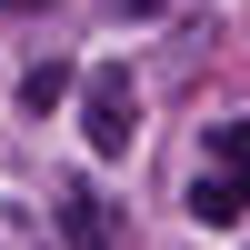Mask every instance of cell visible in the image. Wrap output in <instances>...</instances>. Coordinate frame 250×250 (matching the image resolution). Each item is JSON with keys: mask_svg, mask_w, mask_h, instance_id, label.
<instances>
[{"mask_svg": "<svg viewBox=\"0 0 250 250\" xmlns=\"http://www.w3.org/2000/svg\"><path fill=\"white\" fill-rule=\"evenodd\" d=\"M50 210H60V240L70 250H120V210L90 190V180H70V190H50Z\"/></svg>", "mask_w": 250, "mask_h": 250, "instance_id": "3957f363", "label": "cell"}, {"mask_svg": "<svg viewBox=\"0 0 250 250\" xmlns=\"http://www.w3.org/2000/svg\"><path fill=\"white\" fill-rule=\"evenodd\" d=\"M240 210H250V120H220L210 150H200V180H190V220L240 230Z\"/></svg>", "mask_w": 250, "mask_h": 250, "instance_id": "6da1fadb", "label": "cell"}, {"mask_svg": "<svg viewBox=\"0 0 250 250\" xmlns=\"http://www.w3.org/2000/svg\"><path fill=\"white\" fill-rule=\"evenodd\" d=\"M110 10H150V0H110Z\"/></svg>", "mask_w": 250, "mask_h": 250, "instance_id": "8992f818", "label": "cell"}, {"mask_svg": "<svg viewBox=\"0 0 250 250\" xmlns=\"http://www.w3.org/2000/svg\"><path fill=\"white\" fill-rule=\"evenodd\" d=\"M60 90H70V70H60V60H50V70H30V90H20V100H30V110H50Z\"/></svg>", "mask_w": 250, "mask_h": 250, "instance_id": "277c9868", "label": "cell"}, {"mask_svg": "<svg viewBox=\"0 0 250 250\" xmlns=\"http://www.w3.org/2000/svg\"><path fill=\"white\" fill-rule=\"evenodd\" d=\"M130 130H140V90H130V70L100 60V70L80 80V140H90L100 160H120V150H130Z\"/></svg>", "mask_w": 250, "mask_h": 250, "instance_id": "7a4b0ae2", "label": "cell"}, {"mask_svg": "<svg viewBox=\"0 0 250 250\" xmlns=\"http://www.w3.org/2000/svg\"><path fill=\"white\" fill-rule=\"evenodd\" d=\"M0 10H50V0H0Z\"/></svg>", "mask_w": 250, "mask_h": 250, "instance_id": "5b68a950", "label": "cell"}]
</instances>
